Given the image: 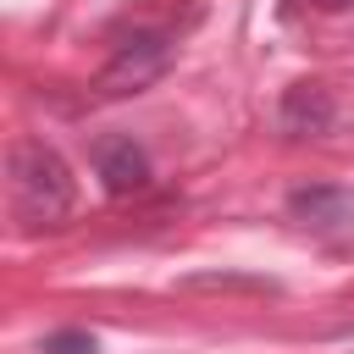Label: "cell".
<instances>
[{
	"label": "cell",
	"instance_id": "7",
	"mask_svg": "<svg viewBox=\"0 0 354 354\" xmlns=\"http://www.w3.org/2000/svg\"><path fill=\"white\" fill-rule=\"evenodd\" d=\"M304 6H315V11H348L354 0H288V11H304Z\"/></svg>",
	"mask_w": 354,
	"mask_h": 354
},
{
	"label": "cell",
	"instance_id": "3",
	"mask_svg": "<svg viewBox=\"0 0 354 354\" xmlns=\"http://www.w3.org/2000/svg\"><path fill=\"white\" fill-rule=\"evenodd\" d=\"M94 171L105 183V194H138L149 188V155L133 144V138H100L94 144Z\"/></svg>",
	"mask_w": 354,
	"mask_h": 354
},
{
	"label": "cell",
	"instance_id": "1",
	"mask_svg": "<svg viewBox=\"0 0 354 354\" xmlns=\"http://www.w3.org/2000/svg\"><path fill=\"white\" fill-rule=\"evenodd\" d=\"M6 199H11L17 232L61 227L77 205V183H72V166L61 160V149H50L44 138H17L6 149Z\"/></svg>",
	"mask_w": 354,
	"mask_h": 354
},
{
	"label": "cell",
	"instance_id": "6",
	"mask_svg": "<svg viewBox=\"0 0 354 354\" xmlns=\"http://www.w3.org/2000/svg\"><path fill=\"white\" fill-rule=\"evenodd\" d=\"M39 354H100V343H94V332L66 326V332H50V337L39 343Z\"/></svg>",
	"mask_w": 354,
	"mask_h": 354
},
{
	"label": "cell",
	"instance_id": "5",
	"mask_svg": "<svg viewBox=\"0 0 354 354\" xmlns=\"http://www.w3.org/2000/svg\"><path fill=\"white\" fill-rule=\"evenodd\" d=\"M282 127L288 133H326L332 127V94L321 83H293L282 94Z\"/></svg>",
	"mask_w": 354,
	"mask_h": 354
},
{
	"label": "cell",
	"instance_id": "2",
	"mask_svg": "<svg viewBox=\"0 0 354 354\" xmlns=\"http://www.w3.org/2000/svg\"><path fill=\"white\" fill-rule=\"evenodd\" d=\"M171 66V39L166 33H133L127 44H116V55L105 61V72H100V94H138V88H149L160 72Z\"/></svg>",
	"mask_w": 354,
	"mask_h": 354
},
{
	"label": "cell",
	"instance_id": "4",
	"mask_svg": "<svg viewBox=\"0 0 354 354\" xmlns=\"http://www.w3.org/2000/svg\"><path fill=\"white\" fill-rule=\"evenodd\" d=\"M288 216L304 221V227L332 232V227H343V221L354 216V205H348L343 188H293V194H288Z\"/></svg>",
	"mask_w": 354,
	"mask_h": 354
}]
</instances>
